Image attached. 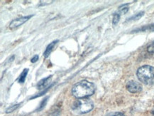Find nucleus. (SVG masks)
I'll return each mask as SVG.
<instances>
[{"label": "nucleus", "mask_w": 154, "mask_h": 116, "mask_svg": "<svg viewBox=\"0 0 154 116\" xmlns=\"http://www.w3.org/2000/svg\"><path fill=\"white\" fill-rule=\"evenodd\" d=\"M154 30V24H152L148 25V26H144L141 28H139L134 31L135 32H138V31H153Z\"/></svg>", "instance_id": "6e6552de"}, {"label": "nucleus", "mask_w": 154, "mask_h": 116, "mask_svg": "<svg viewBox=\"0 0 154 116\" xmlns=\"http://www.w3.org/2000/svg\"><path fill=\"white\" fill-rule=\"evenodd\" d=\"M147 52L150 54H154V42L152 43L147 47Z\"/></svg>", "instance_id": "2eb2a0df"}, {"label": "nucleus", "mask_w": 154, "mask_h": 116, "mask_svg": "<svg viewBox=\"0 0 154 116\" xmlns=\"http://www.w3.org/2000/svg\"><path fill=\"white\" fill-rule=\"evenodd\" d=\"M58 42V40H56L53 41V42H51L49 45H48L46 51H45V52L43 53V56H44L45 58H47V57L49 56V55L51 54V52H52V51L53 50V49H54L55 46H56Z\"/></svg>", "instance_id": "0eeeda50"}, {"label": "nucleus", "mask_w": 154, "mask_h": 116, "mask_svg": "<svg viewBox=\"0 0 154 116\" xmlns=\"http://www.w3.org/2000/svg\"><path fill=\"white\" fill-rule=\"evenodd\" d=\"M28 72H29V68H25V69L23 71V72L21 73L20 76H19V82L20 83H23L25 82L26 78Z\"/></svg>", "instance_id": "1a4fd4ad"}, {"label": "nucleus", "mask_w": 154, "mask_h": 116, "mask_svg": "<svg viewBox=\"0 0 154 116\" xmlns=\"http://www.w3.org/2000/svg\"><path fill=\"white\" fill-rule=\"evenodd\" d=\"M38 55H35V56H33L32 58H31V61L32 63H35L37 61H38Z\"/></svg>", "instance_id": "dca6fc26"}, {"label": "nucleus", "mask_w": 154, "mask_h": 116, "mask_svg": "<svg viewBox=\"0 0 154 116\" xmlns=\"http://www.w3.org/2000/svg\"><path fill=\"white\" fill-rule=\"evenodd\" d=\"M120 17H121V14H120L119 12L114 14L113 16V19H112V24H113L114 26H116L118 24V22H119Z\"/></svg>", "instance_id": "9b49d317"}, {"label": "nucleus", "mask_w": 154, "mask_h": 116, "mask_svg": "<svg viewBox=\"0 0 154 116\" xmlns=\"http://www.w3.org/2000/svg\"><path fill=\"white\" fill-rule=\"evenodd\" d=\"M152 114H153V116H154V105H153V110H152Z\"/></svg>", "instance_id": "f3484780"}, {"label": "nucleus", "mask_w": 154, "mask_h": 116, "mask_svg": "<svg viewBox=\"0 0 154 116\" xmlns=\"http://www.w3.org/2000/svg\"><path fill=\"white\" fill-rule=\"evenodd\" d=\"M32 17L33 15H29V16H26V17H20V18L14 19V20L11 21L10 24H9V28L10 29L17 28V27H20L22 24H23L25 22H26V21H28L29 19L31 18Z\"/></svg>", "instance_id": "39448f33"}, {"label": "nucleus", "mask_w": 154, "mask_h": 116, "mask_svg": "<svg viewBox=\"0 0 154 116\" xmlns=\"http://www.w3.org/2000/svg\"><path fill=\"white\" fill-rule=\"evenodd\" d=\"M20 105H21V103H19V104H17V105H14L12 106H11V107L8 108L6 110V113H11V112L14 111L15 110H17L18 108L20 106Z\"/></svg>", "instance_id": "ddd939ff"}, {"label": "nucleus", "mask_w": 154, "mask_h": 116, "mask_svg": "<svg viewBox=\"0 0 154 116\" xmlns=\"http://www.w3.org/2000/svg\"><path fill=\"white\" fill-rule=\"evenodd\" d=\"M137 76L139 80L146 85L154 84V67L144 65L137 70Z\"/></svg>", "instance_id": "f03ea898"}, {"label": "nucleus", "mask_w": 154, "mask_h": 116, "mask_svg": "<svg viewBox=\"0 0 154 116\" xmlns=\"http://www.w3.org/2000/svg\"><path fill=\"white\" fill-rule=\"evenodd\" d=\"M94 103L89 98H81L77 100L72 105V111L78 114H85L93 109Z\"/></svg>", "instance_id": "7ed1b4c3"}, {"label": "nucleus", "mask_w": 154, "mask_h": 116, "mask_svg": "<svg viewBox=\"0 0 154 116\" xmlns=\"http://www.w3.org/2000/svg\"><path fill=\"white\" fill-rule=\"evenodd\" d=\"M51 80H52V76H49L46 78L41 79L40 81H38V84H37V88L40 90L45 89L50 84Z\"/></svg>", "instance_id": "423d86ee"}, {"label": "nucleus", "mask_w": 154, "mask_h": 116, "mask_svg": "<svg viewBox=\"0 0 154 116\" xmlns=\"http://www.w3.org/2000/svg\"><path fill=\"white\" fill-rule=\"evenodd\" d=\"M143 14H144V11H140V12L137 14L132 16L131 17H130V18L128 19L127 21H137V20H138V19H139L140 18H141V17L143 16Z\"/></svg>", "instance_id": "9d476101"}, {"label": "nucleus", "mask_w": 154, "mask_h": 116, "mask_svg": "<svg viewBox=\"0 0 154 116\" xmlns=\"http://www.w3.org/2000/svg\"><path fill=\"white\" fill-rule=\"evenodd\" d=\"M48 97H46V98H45L44 99H43V101L41 102L40 105H39L38 108H37V110H36L37 111H41V110L43 109V108H44L45 105H46L47 101H48Z\"/></svg>", "instance_id": "f8f14e48"}, {"label": "nucleus", "mask_w": 154, "mask_h": 116, "mask_svg": "<svg viewBox=\"0 0 154 116\" xmlns=\"http://www.w3.org/2000/svg\"><path fill=\"white\" fill-rule=\"evenodd\" d=\"M94 91H95L94 84L85 80L78 82L72 88V96L78 99L90 97L93 95Z\"/></svg>", "instance_id": "f257e3e1"}, {"label": "nucleus", "mask_w": 154, "mask_h": 116, "mask_svg": "<svg viewBox=\"0 0 154 116\" xmlns=\"http://www.w3.org/2000/svg\"><path fill=\"white\" fill-rule=\"evenodd\" d=\"M126 89L129 92L131 93H139L142 90V86L139 83L134 80H130L126 83Z\"/></svg>", "instance_id": "20e7f679"}, {"label": "nucleus", "mask_w": 154, "mask_h": 116, "mask_svg": "<svg viewBox=\"0 0 154 116\" xmlns=\"http://www.w3.org/2000/svg\"><path fill=\"white\" fill-rule=\"evenodd\" d=\"M106 116H125L124 113L121 112H112V113H108Z\"/></svg>", "instance_id": "4468645a"}]
</instances>
